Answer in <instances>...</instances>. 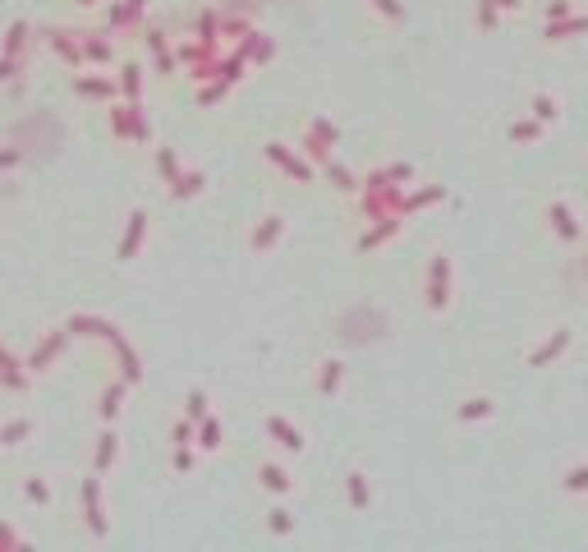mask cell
Wrapping results in <instances>:
<instances>
[{"label":"cell","mask_w":588,"mask_h":552,"mask_svg":"<svg viewBox=\"0 0 588 552\" xmlns=\"http://www.w3.org/2000/svg\"><path fill=\"white\" fill-rule=\"evenodd\" d=\"M533 111H538V120H556V102H552V97H538Z\"/></svg>","instance_id":"cell-5"},{"label":"cell","mask_w":588,"mask_h":552,"mask_svg":"<svg viewBox=\"0 0 588 552\" xmlns=\"http://www.w3.org/2000/svg\"><path fill=\"white\" fill-rule=\"evenodd\" d=\"M584 28H588V18H565V23L547 28V42H561V37H570V33H584Z\"/></svg>","instance_id":"cell-3"},{"label":"cell","mask_w":588,"mask_h":552,"mask_svg":"<svg viewBox=\"0 0 588 552\" xmlns=\"http://www.w3.org/2000/svg\"><path fill=\"white\" fill-rule=\"evenodd\" d=\"M552 226L561 230L565 239H579V226H575V217H570V207H565V202H556V207H552Z\"/></svg>","instance_id":"cell-1"},{"label":"cell","mask_w":588,"mask_h":552,"mask_svg":"<svg viewBox=\"0 0 588 552\" xmlns=\"http://www.w3.org/2000/svg\"><path fill=\"white\" fill-rule=\"evenodd\" d=\"M511 134H515V139H519V143H528V139H538V124H515V129H511Z\"/></svg>","instance_id":"cell-6"},{"label":"cell","mask_w":588,"mask_h":552,"mask_svg":"<svg viewBox=\"0 0 588 552\" xmlns=\"http://www.w3.org/2000/svg\"><path fill=\"white\" fill-rule=\"evenodd\" d=\"M565 345H570V332H556V336H552V341H547V345H543V350H538V355H533V364H538V368H543L547 359H556V355H561V350H565Z\"/></svg>","instance_id":"cell-2"},{"label":"cell","mask_w":588,"mask_h":552,"mask_svg":"<svg viewBox=\"0 0 588 552\" xmlns=\"http://www.w3.org/2000/svg\"><path fill=\"white\" fill-rule=\"evenodd\" d=\"M565 488H570V492H588V465H575V470L565 474Z\"/></svg>","instance_id":"cell-4"}]
</instances>
